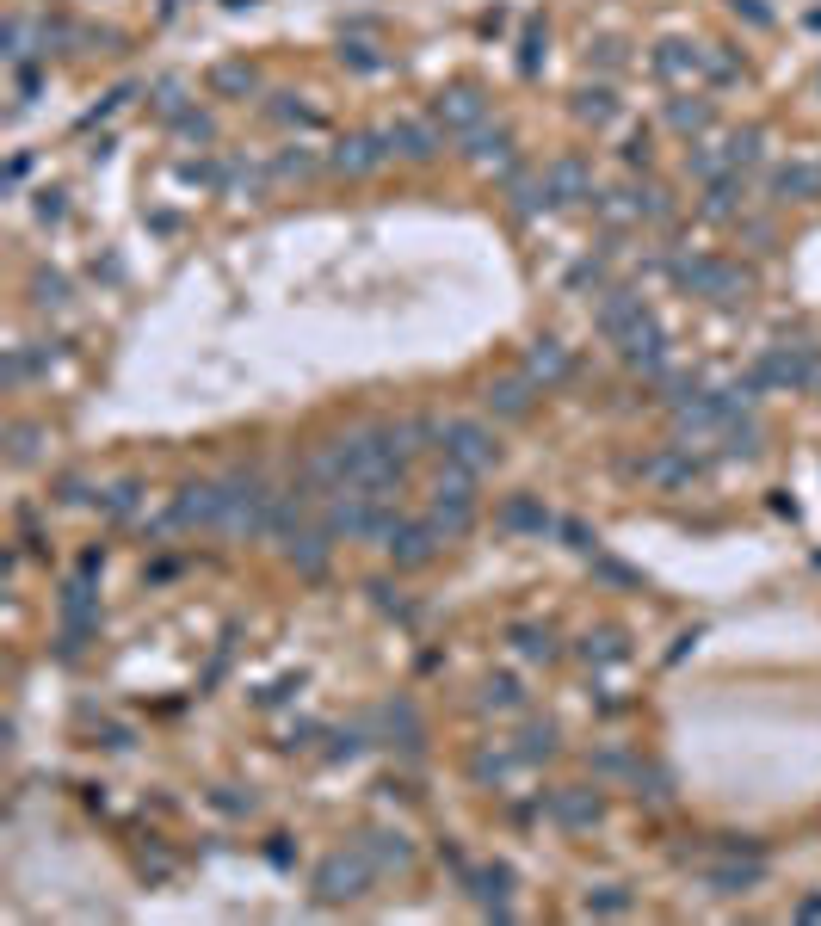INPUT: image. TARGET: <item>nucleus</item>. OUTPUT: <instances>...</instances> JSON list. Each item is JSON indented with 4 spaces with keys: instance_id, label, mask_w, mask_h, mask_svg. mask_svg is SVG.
<instances>
[{
    "instance_id": "12",
    "label": "nucleus",
    "mask_w": 821,
    "mask_h": 926,
    "mask_svg": "<svg viewBox=\"0 0 821 926\" xmlns=\"http://www.w3.org/2000/svg\"><path fill=\"white\" fill-rule=\"evenodd\" d=\"M642 315V297H630V291H605V303H599V328L605 334H618L624 322H636Z\"/></svg>"
},
{
    "instance_id": "11",
    "label": "nucleus",
    "mask_w": 821,
    "mask_h": 926,
    "mask_svg": "<svg viewBox=\"0 0 821 926\" xmlns=\"http://www.w3.org/2000/svg\"><path fill=\"white\" fill-rule=\"evenodd\" d=\"M389 149H402L408 161H426V155L439 149V136L426 130V124H396V130H389Z\"/></svg>"
},
{
    "instance_id": "4",
    "label": "nucleus",
    "mask_w": 821,
    "mask_h": 926,
    "mask_svg": "<svg viewBox=\"0 0 821 926\" xmlns=\"http://www.w3.org/2000/svg\"><path fill=\"white\" fill-rule=\"evenodd\" d=\"M439 544H445V538H439V525H396V538H389V556H396L402 568H420Z\"/></svg>"
},
{
    "instance_id": "18",
    "label": "nucleus",
    "mask_w": 821,
    "mask_h": 926,
    "mask_svg": "<svg viewBox=\"0 0 821 926\" xmlns=\"http://www.w3.org/2000/svg\"><path fill=\"white\" fill-rule=\"evenodd\" d=\"M649 476H655V482H686L692 463H680V457H649Z\"/></svg>"
},
{
    "instance_id": "14",
    "label": "nucleus",
    "mask_w": 821,
    "mask_h": 926,
    "mask_svg": "<svg viewBox=\"0 0 821 926\" xmlns=\"http://www.w3.org/2000/svg\"><path fill=\"white\" fill-rule=\"evenodd\" d=\"M433 525H439V538H463V531H470V501H439Z\"/></svg>"
},
{
    "instance_id": "9",
    "label": "nucleus",
    "mask_w": 821,
    "mask_h": 926,
    "mask_svg": "<svg viewBox=\"0 0 821 926\" xmlns=\"http://www.w3.org/2000/svg\"><path fill=\"white\" fill-rule=\"evenodd\" d=\"M525 377H538V383H562L568 377V352L556 346V340H538L525 352Z\"/></svg>"
},
{
    "instance_id": "7",
    "label": "nucleus",
    "mask_w": 821,
    "mask_h": 926,
    "mask_svg": "<svg viewBox=\"0 0 821 926\" xmlns=\"http://www.w3.org/2000/svg\"><path fill=\"white\" fill-rule=\"evenodd\" d=\"M531 383H538V377H507V383H494V389H488V408L507 414V420H525V414H531Z\"/></svg>"
},
{
    "instance_id": "6",
    "label": "nucleus",
    "mask_w": 821,
    "mask_h": 926,
    "mask_svg": "<svg viewBox=\"0 0 821 926\" xmlns=\"http://www.w3.org/2000/svg\"><path fill=\"white\" fill-rule=\"evenodd\" d=\"M315 883H321V896H328V902L359 896V883H365V859H328Z\"/></svg>"
},
{
    "instance_id": "10",
    "label": "nucleus",
    "mask_w": 821,
    "mask_h": 926,
    "mask_svg": "<svg viewBox=\"0 0 821 926\" xmlns=\"http://www.w3.org/2000/svg\"><path fill=\"white\" fill-rule=\"evenodd\" d=\"M507 149H513V136H507V130H482V124L470 130V161H476V167H501Z\"/></svg>"
},
{
    "instance_id": "19",
    "label": "nucleus",
    "mask_w": 821,
    "mask_h": 926,
    "mask_svg": "<svg viewBox=\"0 0 821 926\" xmlns=\"http://www.w3.org/2000/svg\"><path fill=\"white\" fill-rule=\"evenodd\" d=\"M581 118L605 124V118H612V93H581Z\"/></svg>"
},
{
    "instance_id": "20",
    "label": "nucleus",
    "mask_w": 821,
    "mask_h": 926,
    "mask_svg": "<svg viewBox=\"0 0 821 926\" xmlns=\"http://www.w3.org/2000/svg\"><path fill=\"white\" fill-rule=\"evenodd\" d=\"M130 507H136V488H130V482H118L112 494H105V513H118V519H124Z\"/></svg>"
},
{
    "instance_id": "16",
    "label": "nucleus",
    "mask_w": 821,
    "mask_h": 926,
    "mask_svg": "<svg viewBox=\"0 0 821 926\" xmlns=\"http://www.w3.org/2000/svg\"><path fill=\"white\" fill-rule=\"evenodd\" d=\"M778 192H821V167H797V173L784 167L778 173Z\"/></svg>"
},
{
    "instance_id": "5",
    "label": "nucleus",
    "mask_w": 821,
    "mask_h": 926,
    "mask_svg": "<svg viewBox=\"0 0 821 926\" xmlns=\"http://www.w3.org/2000/svg\"><path fill=\"white\" fill-rule=\"evenodd\" d=\"M439 124H451V130H476L482 124V93L476 87H451V93H439Z\"/></svg>"
},
{
    "instance_id": "24",
    "label": "nucleus",
    "mask_w": 821,
    "mask_h": 926,
    "mask_svg": "<svg viewBox=\"0 0 821 926\" xmlns=\"http://www.w3.org/2000/svg\"><path fill=\"white\" fill-rule=\"evenodd\" d=\"M729 7H735V13H747V19H754V25H772V13L760 7V0H729Z\"/></svg>"
},
{
    "instance_id": "8",
    "label": "nucleus",
    "mask_w": 821,
    "mask_h": 926,
    "mask_svg": "<svg viewBox=\"0 0 821 926\" xmlns=\"http://www.w3.org/2000/svg\"><path fill=\"white\" fill-rule=\"evenodd\" d=\"M544 180H550V198H562V204L593 198V180H587V167H581V161H556Z\"/></svg>"
},
{
    "instance_id": "1",
    "label": "nucleus",
    "mask_w": 821,
    "mask_h": 926,
    "mask_svg": "<svg viewBox=\"0 0 821 926\" xmlns=\"http://www.w3.org/2000/svg\"><path fill=\"white\" fill-rule=\"evenodd\" d=\"M266 513H272V494L260 488V476H229L223 482V531L254 538V531H266Z\"/></svg>"
},
{
    "instance_id": "23",
    "label": "nucleus",
    "mask_w": 821,
    "mask_h": 926,
    "mask_svg": "<svg viewBox=\"0 0 821 926\" xmlns=\"http://www.w3.org/2000/svg\"><path fill=\"white\" fill-rule=\"evenodd\" d=\"M550 747H556L550 729H525V754H550Z\"/></svg>"
},
{
    "instance_id": "15",
    "label": "nucleus",
    "mask_w": 821,
    "mask_h": 926,
    "mask_svg": "<svg viewBox=\"0 0 821 926\" xmlns=\"http://www.w3.org/2000/svg\"><path fill=\"white\" fill-rule=\"evenodd\" d=\"M284 544H291V562L303 568V575H321V568H328V544L321 538H284Z\"/></svg>"
},
{
    "instance_id": "13",
    "label": "nucleus",
    "mask_w": 821,
    "mask_h": 926,
    "mask_svg": "<svg viewBox=\"0 0 821 926\" xmlns=\"http://www.w3.org/2000/svg\"><path fill=\"white\" fill-rule=\"evenodd\" d=\"M760 371H766L772 383H803V377H809V352H772Z\"/></svg>"
},
{
    "instance_id": "17",
    "label": "nucleus",
    "mask_w": 821,
    "mask_h": 926,
    "mask_svg": "<svg viewBox=\"0 0 821 926\" xmlns=\"http://www.w3.org/2000/svg\"><path fill=\"white\" fill-rule=\"evenodd\" d=\"M507 525H519V531H544L550 513H544V507H531V501H513V507H507Z\"/></svg>"
},
{
    "instance_id": "2",
    "label": "nucleus",
    "mask_w": 821,
    "mask_h": 926,
    "mask_svg": "<svg viewBox=\"0 0 821 926\" xmlns=\"http://www.w3.org/2000/svg\"><path fill=\"white\" fill-rule=\"evenodd\" d=\"M439 445H445L451 463H463V470H488V463L501 457L494 433H488V426H476V420H445L439 426Z\"/></svg>"
},
{
    "instance_id": "22",
    "label": "nucleus",
    "mask_w": 821,
    "mask_h": 926,
    "mask_svg": "<svg viewBox=\"0 0 821 926\" xmlns=\"http://www.w3.org/2000/svg\"><path fill=\"white\" fill-rule=\"evenodd\" d=\"M704 105H673V124H680V130H704Z\"/></svg>"
},
{
    "instance_id": "25",
    "label": "nucleus",
    "mask_w": 821,
    "mask_h": 926,
    "mask_svg": "<svg viewBox=\"0 0 821 926\" xmlns=\"http://www.w3.org/2000/svg\"><path fill=\"white\" fill-rule=\"evenodd\" d=\"M217 87H254V75L247 68H217Z\"/></svg>"
},
{
    "instance_id": "21",
    "label": "nucleus",
    "mask_w": 821,
    "mask_h": 926,
    "mask_svg": "<svg viewBox=\"0 0 821 926\" xmlns=\"http://www.w3.org/2000/svg\"><path fill=\"white\" fill-rule=\"evenodd\" d=\"M556 809L568 815V822H593V815H599V803H587V797H562Z\"/></svg>"
},
{
    "instance_id": "3",
    "label": "nucleus",
    "mask_w": 821,
    "mask_h": 926,
    "mask_svg": "<svg viewBox=\"0 0 821 926\" xmlns=\"http://www.w3.org/2000/svg\"><path fill=\"white\" fill-rule=\"evenodd\" d=\"M389 155H396V149H389V136H346L340 155H334V167H340V173H371V167H383Z\"/></svg>"
}]
</instances>
